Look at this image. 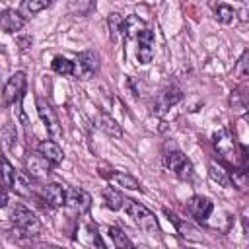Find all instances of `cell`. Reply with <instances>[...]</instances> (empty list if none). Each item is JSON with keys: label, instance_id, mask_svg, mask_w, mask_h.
<instances>
[{"label": "cell", "instance_id": "6da1fadb", "mask_svg": "<svg viewBox=\"0 0 249 249\" xmlns=\"http://www.w3.org/2000/svg\"><path fill=\"white\" fill-rule=\"evenodd\" d=\"M212 144H214L216 152L222 156V160H226L231 165H239V161L245 160V150L241 148V154H239V146L230 128H220L218 132H214Z\"/></svg>", "mask_w": 249, "mask_h": 249}, {"label": "cell", "instance_id": "7a4b0ae2", "mask_svg": "<svg viewBox=\"0 0 249 249\" xmlns=\"http://www.w3.org/2000/svg\"><path fill=\"white\" fill-rule=\"evenodd\" d=\"M10 218H12V224H14L16 231L23 237H39L41 231H43V226H41L39 218L23 204H16L12 208Z\"/></svg>", "mask_w": 249, "mask_h": 249}, {"label": "cell", "instance_id": "3957f363", "mask_svg": "<svg viewBox=\"0 0 249 249\" xmlns=\"http://www.w3.org/2000/svg\"><path fill=\"white\" fill-rule=\"evenodd\" d=\"M163 163H165V167H167L175 177H179V179H183V181H189V179H193V175H195V167H193L191 160H189L173 142L165 146Z\"/></svg>", "mask_w": 249, "mask_h": 249}, {"label": "cell", "instance_id": "277c9868", "mask_svg": "<svg viewBox=\"0 0 249 249\" xmlns=\"http://www.w3.org/2000/svg\"><path fill=\"white\" fill-rule=\"evenodd\" d=\"M123 206H124L128 218H130L144 233H148V235L158 233V230H160L158 220H156V216H154L144 204H140V202H136V200H130V198H124V200H123Z\"/></svg>", "mask_w": 249, "mask_h": 249}, {"label": "cell", "instance_id": "5b68a950", "mask_svg": "<svg viewBox=\"0 0 249 249\" xmlns=\"http://www.w3.org/2000/svg\"><path fill=\"white\" fill-rule=\"evenodd\" d=\"M72 62H74L72 76H76L80 80H89L99 70V54H97V51H82Z\"/></svg>", "mask_w": 249, "mask_h": 249}, {"label": "cell", "instance_id": "8992f818", "mask_svg": "<svg viewBox=\"0 0 249 249\" xmlns=\"http://www.w3.org/2000/svg\"><path fill=\"white\" fill-rule=\"evenodd\" d=\"M37 113H39V117H41V121H43V124H45L47 134H49L53 140L62 138V124H60V121H58L56 111L53 109V105L47 103L45 99H37Z\"/></svg>", "mask_w": 249, "mask_h": 249}, {"label": "cell", "instance_id": "52a82bcc", "mask_svg": "<svg viewBox=\"0 0 249 249\" xmlns=\"http://www.w3.org/2000/svg\"><path fill=\"white\" fill-rule=\"evenodd\" d=\"M25 84H27V78H25V72H16L8 78L6 86H4V91H2V101L4 105H16L18 101H21L23 97V91H25Z\"/></svg>", "mask_w": 249, "mask_h": 249}, {"label": "cell", "instance_id": "ba28073f", "mask_svg": "<svg viewBox=\"0 0 249 249\" xmlns=\"http://www.w3.org/2000/svg\"><path fill=\"white\" fill-rule=\"evenodd\" d=\"M35 196L51 208H60L64 206V200H66V189L58 183H47L35 189Z\"/></svg>", "mask_w": 249, "mask_h": 249}, {"label": "cell", "instance_id": "9c48e42d", "mask_svg": "<svg viewBox=\"0 0 249 249\" xmlns=\"http://www.w3.org/2000/svg\"><path fill=\"white\" fill-rule=\"evenodd\" d=\"M53 167H54V165H53L45 156H41L37 150H35V152H29V154L25 156V171H27L33 179H45V177L51 173Z\"/></svg>", "mask_w": 249, "mask_h": 249}, {"label": "cell", "instance_id": "30bf717a", "mask_svg": "<svg viewBox=\"0 0 249 249\" xmlns=\"http://www.w3.org/2000/svg\"><path fill=\"white\" fill-rule=\"evenodd\" d=\"M64 206L76 214H86L91 208V196L89 193H86L84 189L76 187V189H68L66 191V200Z\"/></svg>", "mask_w": 249, "mask_h": 249}, {"label": "cell", "instance_id": "8fae6325", "mask_svg": "<svg viewBox=\"0 0 249 249\" xmlns=\"http://www.w3.org/2000/svg\"><path fill=\"white\" fill-rule=\"evenodd\" d=\"M212 210H214L212 200L206 198V196H202V195H195V196H191V198L187 200V212H189L195 220H198V222L208 220L210 214H212Z\"/></svg>", "mask_w": 249, "mask_h": 249}, {"label": "cell", "instance_id": "7c38bea8", "mask_svg": "<svg viewBox=\"0 0 249 249\" xmlns=\"http://www.w3.org/2000/svg\"><path fill=\"white\" fill-rule=\"evenodd\" d=\"M138 62L140 64H150L152 58H154V43H156V37H154V31L144 27L140 33H138Z\"/></svg>", "mask_w": 249, "mask_h": 249}, {"label": "cell", "instance_id": "4fadbf2b", "mask_svg": "<svg viewBox=\"0 0 249 249\" xmlns=\"http://www.w3.org/2000/svg\"><path fill=\"white\" fill-rule=\"evenodd\" d=\"M181 97H183V91L177 86H167L156 97V109H158V113H165L167 109H171L173 105H177L181 101Z\"/></svg>", "mask_w": 249, "mask_h": 249}, {"label": "cell", "instance_id": "5bb4252c", "mask_svg": "<svg viewBox=\"0 0 249 249\" xmlns=\"http://www.w3.org/2000/svg\"><path fill=\"white\" fill-rule=\"evenodd\" d=\"M25 25V18L16 10H4L0 12V29L4 33H18Z\"/></svg>", "mask_w": 249, "mask_h": 249}, {"label": "cell", "instance_id": "9a60e30c", "mask_svg": "<svg viewBox=\"0 0 249 249\" xmlns=\"http://www.w3.org/2000/svg\"><path fill=\"white\" fill-rule=\"evenodd\" d=\"M37 152L41 156H45L53 165H60L62 160H64V152H62V148L58 146L56 140H41L37 144Z\"/></svg>", "mask_w": 249, "mask_h": 249}, {"label": "cell", "instance_id": "2e32d148", "mask_svg": "<svg viewBox=\"0 0 249 249\" xmlns=\"http://www.w3.org/2000/svg\"><path fill=\"white\" fill-rule=\"evenodd\" d=\"M31 179L33 177L27 171H18L16 179H14V185H12V191L18 193L19 196H35V189H33Z\"/></svg>", "mask_w": 249, "mask_h": 249}, {"label": "cell", "instance_id": "e0dca14e", "mask_svg": "<svg viewBox=\"0 0 249 249\" xmlns=\"http://www.w3.org/2000/svg\"><path fill=\"white\" fill-rule=\"evenodd\" d=\"M208 175H210L212 181H216V183L222 185V187H230V185H231L230 171H228L220 161H216V160H212V161L208 163Z\"/></svg>", "mask_w": 249, "mask_h": 249}, {"label": "cell", "instance_id": "ac0fdd59", "mask_svg": "<svg viewBox=\"0 0 249 249\" xmlns=\"http://www.w3.org/2000/svg\"><path fill=\"white\" fill-rule=\"evenodd\" d=\"M49 6H51V0H21V4H19V14H21L25 19H29V18L37 16L39 12H43L45 8H49Z\"/></svg>", "mask_w": 249, "mask_h": 249}, {"label": "cell", "instance_id": "d6986e66", "mask_svg": "<svg viewBox=\"0 0 249 249\" xmlns=\"http://www.w3.org/2000/svg\"><path fill=\"white\" fill-rule=\"evenodd\" d=\"M97 126L103 130V132H107L109 136H115V138H121L123 136V128H121V124L113 119V117H109V115H99V119H97Z\"/></svg>", "mask_w": 249, "mask_h": 249}, {"label": "cell", "instance_id": "ffe728a7", "mask_svg": "<svg viewBox=\"0 0 249 249\" xmlns=\"http://www.w3.org/2000/svg\"><path fill=\"white\" fill-rule=\"evenodd\" d=\"M109 179H113L117 185H121V187H124V189H130V191H138L140 189V183L132 177V175H128V173H123V171H109V173H105Z\"/></svg>", "mask_w": 249, "mask_h": 249}, {"label": "cell", "instance_id": "44dd1931", "mask_svg": "<svg viewBox=\"0 0 249 249\" xmlns=\"http://www.w3.org/2000/svg\"><path fill=\"white\" fill-rule=\"evenodd\" d=\"M103 200H105V206L109 208V210H121L123 208V200H124V196L117 191V189H113V187H105L103 189Z\"/></svg>", "mask_w": 249, "mask_h": 249}, {"label": "cell", "instance_id": "7402d4cb", "mask_svg": "<svg viewBox=\"0 0 249 249\" xmlns=\"http://www.w3.org/2000/svg\"><path fill=\"white\" fill-rule=\"evenodd\" d=\"M144 27H146L144 21H142L140 18H136V16H128V18L123 19V35H126L128 39H130V37H138V33H140Z\"/></svg>", "mask_w": 249, "mask_h": 249}, {"label": "cell", "instance_id": "603a6c76", "mask_svg": "<svg viewBox=\"0 0 249 249\" xmlns=\"http://www.w3.org/2000/svg\"><path fill=\"white\" fill-rule=\"evenodd\" d=\"M16 167L8 161V158L6 156H0V179H2V183L6 185V189H12V185H14V179H16Z\"/></svg>", "mask_w": 249, "mask_h": 249}, {"label": "cell", "instance_id": "cb8c5ba5", "mask_svg": "<svg viewBox=\"0 0 249 249\" xmlns=\"http://www.w3.org/2000/svg\"><path fill=\"white\" fill-rule=\"evenodd\" d=\"M51 68L56 72V74H62V76H72V70H74V62L68 60L66 56H54L53 62H51Z\"/></svg>", "mask_w": 249, "mask_h": 249}, {"label": "cell", "instance_id": "d4e9b609", "mask_svg": "<svg viewBox=\"0 0 249 249\" xmlns=\"http://www.w3.org/2000/svg\"><path fill=\"white\" fill-rule=\"evenodd\" d=\"M16 144H18V132L12 123H6V126L2 128V146L10 152L16 148Z\"/></svg>", "mask_w": 249, "mask_h": 249}, {"label": "cell", "instance_id": "484cf974", "mask_svg": "<svg viewBox=\"0 0 249 249\" xmlns=\"http://www.w3.org/2000/svg\"><path fill=\"white\" fill-rule=\"evenodd\" d=\"M109 237L113 239V245L115 247H119V249H123V247H132V241L124 235V231L121 230V228H117V226H111L109 228Z\"/></svg>", "mask_w": 249, "mask_h": 249}, {"label": "cell", "instance_id": "4316f807", "mask_svg": "<svg viewBox=\"0 0 249 249\" xmlns=\"http://www.w3.org/2000/svg\"><path fill=\"white\" fill-rule=\"evenodd\" d=\"M230 105H231V111L237 113V115H245V111H247L245 95H243L239 89L231 91V95H230Z\"/></svg>", "mask_w": 249, "mask_h": 249}, {"label": "cell", "instance_id": "83f0119b", "mask_svg": "<svg viewBox=\"0 0 249 249\" xmlns=\"http://www.w3.org/2000/svg\"><path fill=\"white\" fill-rule=\"evenodd\" d=\"M123 19L124 18L121 14H117V12L109 14L107 23H109V31H111V37L113 39H119V35H123Z\"/></svg>", "mask_w": 249, "mask_h": 249}, {"label": "cell", "instance_id": "f1b7e54d", "mask_svg": "<svg viewBox=\"0 0 249 249\" xmlns=\"http://www.w3.org/2000/svg\"><path fill=\"white\" fill-rule=\"evenodd\" d=\"M233 74L237 76V80H247V76H249V51L241 53V56H239V60L235 64Z\"/></svg>", "mask_w": 249, "mask_h": 249}, {"label": "cell", "instance_id": "f546056e", "mask_svg": "<svg viewBox=\"0 0 249 249\" xmlns=\"http://www.w3.org/2000/svg\"><path fill=\"white\" fill-rule=\"evenodd\" d=\"M93 8H95L93 0H72V4H70V12L76 16H88Z\"/></svg>", "mask_w": 249, "mask_h": 249}, {"label": "cell", "instance_id": "4dcf8cb0", "mask_svg": "<svg viewBox=\"0 0 249 249\" xmlns=\"http://www.w3.org/2000/svg\"><path fill=\"white\" fill-rule=\"evenodd\" d=\"M235 16H237V12H235L231 6H228V4H220V6L216 8V18H218L222 23H231V21H235Z\"/></svg>", "mask_w": 249, "mask_h": 249}, {"label": "cell", "instance_id": "1f68e13d", "mask_svg": "<svg viewBox=\"0 0 249 249\" xmlns=\"http://www.w3.org/2000/svg\"><path fill=\"white\" fill-rule=\"evenodd\" d=\"M6 204H8V189L0 179V208H4Z\"/></svg>", "mask_w": 249, "mask_h": 249}]
</instances>
